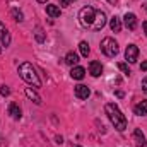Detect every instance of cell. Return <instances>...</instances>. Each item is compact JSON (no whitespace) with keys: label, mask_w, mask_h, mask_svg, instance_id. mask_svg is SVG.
<instances>
[{"label":"cell","mask_w":147,"mask_h":147,"mask_svg":"<svg viewBox=\"0 0 147 147\" xmlns=\"http://www.w3.org/2000/svg\"><path fill=\"white\" fill-rule=\"evenodd\" d=\"M0 39H2V45L3 46H9L10 45V33H9V29L0 22Z\"/></svg>","instance_id":"obj_9"},{"label":"cell","mask_w":147,"mask_h":147,"mask_svg":"<svg viewBox=\"0 0 147 147\" xmlns=\"http://www.w3.org/2000/svg\"><path fill=\"white\" fill-rule=\"evenodd\" d=\"M123 19H125V26H127L130 31H134V29L137 28V17H135V14H132V12H127Z\"/></svg>","instance_id":"obj_7"},{"label":"cell","mask_w":147,"mask_h":147,"mask_svg":"<svg viewBox=\"0 0 147 147\" xmlns=\"http://www.w3.org/2000/svg\"><path fill=\"white\" fill-rule=\"evenodd\" d=\"M105 111H106V115H108L110 121L113 123V127H115L118 132H123V130L127 128V118L121 115V111L118 110V106H116V105L108 103V105L105 106Z\"/></svg>","instance_id":"obj_2"},{"label":"cell","mask_w":147,"mask_h":147,"mask_svg":"<svg viewBox=\"0 0 147 147\" xmlns=\"http://www.w3.org/2000/svg\"><path fill=\"white\" fill-rule=\"evenodd\" d=\"M0 53H2V46H0Z\"/></svg>","instance_id":"obj_30"},{"label":"cell","mask_w":147,"mask_h":147,"mask_svg":"<svg viewBox=\"0 0 147 147\" xmlns=\"http://www.w3.org/2000/svg\"><path fill=\"white\" fill-rule=\"evenodd\" d=\"M79 50H80V55H82V57H87L89 51H91V50H89V45H87L86 41H80V43H79Z\"/></svg>","instance_id":"obj_18"},{"label":"cell","mask_w":147,"mask_h":147,"mask_svg":"<svg viewBox=\"0 0 147 147\" xmlns=\"http://www.w3.org/2000/svg\"><path fill=\"white\" fill-rule=\"evenodd\" d=\"M79 21L84 28L92 31H101L106 26V14L94 7H84L79 12Z\"/></svg>","instance_id":"obj_1"},{"label":"cell","mask_w":147,"mask_h":147,"mask_svg":"<svg viewBox=\"0 0 147 147\" xmlns=\"http://www.w3.org/2000/svg\"><path fill=\"white\" fill-rule=\"evenodd\" d=\"M9 115H10L14 120H19V118H21V108L17 106V103H10V105H9Z\"/></svg>","instance_id":"obj_13"},{"label":"cell","mask_w":147,"mask_h":147,"mask_svg":"<svg viewBox=\"0 0 147 147\" xmlns=\"http://www.w3.org/2000/svg\"><path fill=\"white\" fill-rule=\"evenodd\" d=\"M110 28L113 33H120L121 31V21H120V17H111L110 19Z\"/></svg>","instance_id":"obj_14"},{"label":"cell","mask_w":147,"mask_h":147,"mask_svg":"<svg viewBox=\"0 0 147 147\" xmlns=\"http://www.w3.org/2000/svg\"><path fill=\"white\" fill-rule=\"evenodd\" d=\"M65 62H67L69 65L75 67V65L79 63V55H77V53H74V51H69V53H67V57H65Z\"/></svg>","instance_id":"obj_16"},{"label":"cell","mask_w":147,"mask_h":147,"mask_svg":"<svg viewBox=\"0 0 147 147\" xmlns=\"http://www.w3.org/2000/svg\"><path fill=\"white\" fill-rule=\"evenodd\" d=\"M137 58H139V48L135 45H128L127 50H125V60L128 63H135Z\"/></svg>","instance_id":"obj_5"},{"label":"cell","mask_w":147,"mask_h":147,"mask_svg":"<svg viewBox=\"0 0 147 147\" xmlns=\"http://www.w3.org/2000/svg\"><path fill=\"white\" fill-rule=\"evenodd\" d=\"M38 2H39V3H46L48 0H38Z\"/></svg>","instance_id":"obj_29"},{"label":"cell","mask_w":147,"mask_h":147,"mask_svg":"<svg viewBox=\"0 0 147 147\" xmlns=\"http://www.w3.org/2000/svg\"><path fill=\"white\" fill-rule=\"evenodd\" d=\"M142 87H144V92L147 94V77L144 79V80H142Z\"/></svg>","instance_id":"obj_24"},{"label":"cell","mask_w":147,"mask_h":147,"mask_svg":"<svg viewBox=\"0 0 147 147\" xmlns=\"http://www.w3.org/2000/svg\"><path fill=\"white\" fill-rule=\"evenodd\" d=\"M24 94L33 101V103H36V105H41V96L38 94L36 91H33L31 87H26V91H24Z\"/></svg>","instance_id":"obj_11"},{"label":"cell","mask_w":147,"mask_h":147,"mask_svg":"<svg viewBox=\"0 0 147 147\" xmlns=\"http://www.w3.org/2000/svg\"><path fill=\"white\" fill-rule=\"evenodd\" d=\"M146 10H147V3H146Z\"/></svg>","instance_id":"obj_31"},{"label":"cell","mask_w":147,"mask_h":147,"mask_svg":"<svg viewBox=\"0 0 147 147\" xmlns=\"http://www.w3.org/2000/svg\"><path fill=\"white\" fill-rule=\"evenodd\" d=\"M144 31H146V34H147V21L144 22Z\"/></svg>","instance_id":"obj_28"},{"label":"cell","mask_w":147,"mask_h":147,"mask_svg":"<svg viewBox=\"0 0 147 147\" xmlns=\"http://www.w3.org/2000/svg\"><path fill=\"white\" fill-rule=\"evenodd\" d=\"M118 69L125 74V75H130V69H128V65H127V63H123V62H121V63H118Z\"/></svg>","instance_id":"obj_21"},{"label":"cell","mask_w":147,"mask_h":147,"mask_svg":"<svg viewBox=\"0 0 147 147\" xmlns=\"http://www.w3.org/2000/svg\"><path fill=\"white\" fill-rule=\"evenodd\" d=\"M140 70H142V72H146V70H147V60H146V62H142V65H140Z\"/></svg>","instance_id":"obj_25"},{"label":"cell","mask_w":147,"mask_h":147,"mask_svg":"<svg viewBox=\"0 0 147 147\" xmlns=\"http://www.w3.org/2000/svg\"><path fill=\"white\" fill-rule=\"evenodd\" d=\"M46 14L50 17H60V7L58 5H46Z\"/></svg>","instance_id":"obj_17"},{"label":"cell","mask_w":147,"mask_h":147,"mask_svg":"<svg viewBox=\"0 0 147 147\" xmlns=\"http://www.w3.org/2000/svg\"><path fill=\"white\" fill-rule=\"evenodd\" d=\"M60 5L62 7H69L70 5V0H60Z\"/></svg>","instance_id":"obj_23"},{"label":"cell","mask_w":147,"mask_h":147,"mask_svg":"<svg viewBox=\"0 0 147 147\" xmlns=\"http://www.w3.org/2000/svg\"><path fill=\"white\" fill-rule=\"evenodd\" d=\"M34 36H36V39L39 41V43H43V41H45V38H46V36H45V31H43L39 26L34 29Z\"/></svg>","instance_id":"obj_19"},{"label":"cell","mask_w":147,"mask_h":147,"mask_svg":"<svg viewBox=\"0 0 147 147\" xmlns=\"http://www.w3.org/2000/svg\"><path fill=\"white\" fill-rule=\"evenodd\" d=\"M89 72L92 77H99L101 74H103V65L98 62V60H92L91 63H89Z\"/></svg>","instance_id":"obj_8"},{"label":"cell","mask_w":147,"mask_h":147,"mask_svg":"<svg viewBox=\"0 0 147 147\" xmlns=\"http://www.w3.org/2000/svg\"><path fill=\"white\" fill-rule=\"evenodd\" d=\"M75 147H80V146H75Z\"/></svg>","instance_id":"obj_32"},{"label":"cell","mask_w":147,"mask_h":147,"mask_svg":"<svg viewBox=\"0 0 147 147\" xmlns=\"http://www.w3.org/2000/svg\"><path fill=\"white\" fill-rule=\"evenodd\" d=\"M101 51L106 55V57H116L118 55V43L113 39V38H105L103 41H101Z\"/></svg>","instance_id":"obj_4"},{"label":"cell","mask_w":147,"mask_h":147,"mask_svg":"<svg viewBox=\"0 0 147 147\" xmlns=\"http://www.w3.org/2000/svg\"><path fill=\"white\" fill-rule=\"evenodd\" d=\"M134 139L137 142V147H147V140H146V137H144V134H142V130L137 128L134 132Z\"/></svg>","instance_id":"obj_10"},{"label":"cell","mask_w":147,"mask_h":147,"mask_svg":"<svg viewBox=\"0 0 147 147\" xmlns=\"http://www.w3.org/2000/svg\"><path fill=\"white\" fill-rule=\"evenodd\" d=\"M106 2H108V3H111V5H116V2H118V0H106Z\"/></svg>","instance_id":"obj_27"},{"label":"cell","mask_w":147,"mask_h":147,"mask_svg":"<svg viewBox=\"0 0 147 147\" xmlns=\"http://www.w3.org/2000/svg\"><path fill=\"white\" fill-rule=\"evenodd\" d=\"M19 75H21V79H22V80H26L29 86L41 87V80H39V77H38L34 67H33L29 62H24V63H21V65H19Z\"/></svg>","instance_id":"obj_3"},{"label":"cell","mask_w":147,"mask_h":147,"mask_svg":"<svg viewBox=\"0 0 147 147\" xmlns=\"http://www.w3.org/2000/svg\"><path fill=\"white\" fill-rule=\"evenodd\" d=\"M0 94H2V96H9V94H10V89H9L7 86H2V87H0Z\"/></svg>","instance_id":"obj_22"},{"label":"cell","mask_w":147,"mask_h":147,"mask_svg":"<svg viewBox=\"0 0 147 147\" xmlns=\"http://www.w3.org/2000/svg\"><path fill=\"white\" fill-rule=\"evenodd\" d=\"M116 98H123V92L121 91H116Z\"/></svg>","instance_id":"obj_26"},{"label":"cell","mask_w":147,"mask_h":147,"mask_svg":"<svg viewBox=\"0 0 147 147\" xmlns=\"http://www.w3.org/2000/svg\"><path fill=\"white\" fill-rule=\"evenodd\" d=\"M70 75H72V79H75V80H82L84 79V75H86V69L84 67H74L72 72H70Z\"/></svg>","instance_id":"obj_12"},{"label":"cell","mask_w":147,"mask_h":147,"mask_svg":"<svg viewBox=\"0 0 147 147\" xmlns=\"http://www.w3.org/2000/svg\"><path fill=\"white\" fill-rule=\"evenodd\" d=\"M75 96H77L79 99H87V98L91 96V91H89L87 86L79 84V86H75Z\"/></svg>","instance_id":"obj_6"},{"label":"cell","mask_w":147,"mask_h":147,"mask_svg":"<svg viewBox=\"0 0 147 147\" xmlns=\"http://www.w3.org/2000/svg\"><path fill=\"white\" fill-rule=\"evenodd\" d=\"M12 16H14V19H16L17 22H22V21H24L22 12H21V10H17V9H12Z\"/></svg>","instance_id":"obj_20"},{"label":"cell","mask_w":147,"mask_h":147,"mask_svg":"<svg viewBox=\"0 0 147 147\" xmlns=\"http://www.w3.org/2000/svg\"><path fill=\"white\" fill-rule=\"evenodd\" d=\"M134 111H135V115H139V116H146L147 115V101H140V103L134 108Z\"/></svg>","instance_id":"obj_15"}]
</instances>
